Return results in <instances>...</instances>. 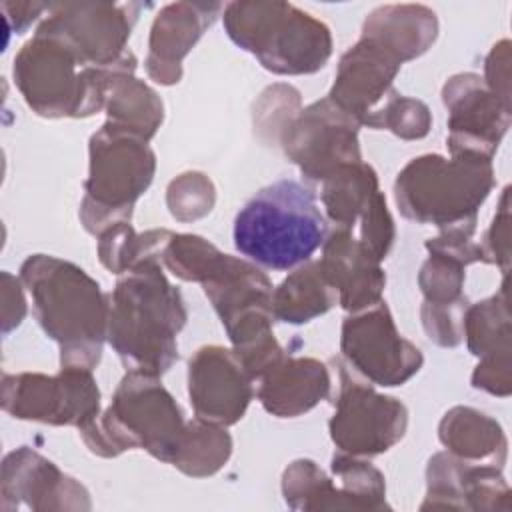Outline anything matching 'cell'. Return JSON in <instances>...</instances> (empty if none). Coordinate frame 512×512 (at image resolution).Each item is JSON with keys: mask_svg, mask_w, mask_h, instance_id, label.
<instances>
[{"mask_svg": "<svg viewBox=\"0 0 512 512\" xmlns=\"http://www.w3.org/2000/svg\"><path fill=\"white\" fill-rule=\"evenodd\" d=\"M2 406L14 418L82 428L100 416V390L84 366H62L58 376L6 374Z\"/></svg>", "mask_w": 512, "mask_h": 512, "instance_id": "cell-9", "label": "cell"}, {"mask_svg": "<svg viewBox=\"0 0 512 512\" xmlns=\"http://www.w3.org/2000/svg\"><path fill=\"white\" fill-rule=\"evenodd\" d=\"M400 66L402 64L384 48L360 38L340 58L328 98L358 124H366L376 106L396 92L392 88V80Z\"/></svg>", "mask_w": 512, "mask_h": 512, "instance_id": "cell-16", "label": "cell"}, {"mask_svg": "<svg viewBox=\"0 0 512 512\" xmlns=\"http://www.w3.org/2000/svg\"><path fill=\"white\" fill-rule=\"evenodd\" d=\"M258 398L262 406L278 418H296L312 410L320 400L330 396L332 378L326 364L314 358L274 360L260 374Z\"/></svg>", "mask_w": 512, "mask_h": 512, "instance_id": "cell-20", "label": "cell"}, {"mask_svg": "<svg viewBox=\"0 0 512 512\" xmlns=\"http://www.w3.org/2000/svg\"><path fill=\"white\" fill-rule=\"evenodd\" d=\"M358 122L330 98L300 110L282 130L286 156L312 180H326L340 166L360 162Z\"/></svg>", "mask_w": 512, "mask_h": 512, "instance_id": "cell-12", "label": "cell"}, {"mask_svg": "<svg viewBox=\"0 0 512 512\" xmlns=\"http://www.w3.org/2000/svg\"><path fill=\"white\" fill-rule=\"evenodd\" d=\"M438 20L422 4H386L368 14L362 38L378 44L400 64L424 54L436 40Z\"/></svg>", "mask_w": 512, "mask_h": 512, "instance_id": "cell-21", "label": "cell"}, {"mask_svg": "<svg viewBox=\"0 0 512 512\" xmlns=\"http://www.w3.org/2000/svg\"><path fill=\"white\" fill-rule=\"evenodd\" d=\"M320 272L348 312L370 308L382 300L386 276L380 260L348 230H334L324 240V254L318 260Z\"/></svg>", "mask_w": 512, "mask_h": 512, "instance_id": "cell-18", "label": "cell"}, {"mask_svg": "<svg viewBox=\"0 0 512 512\" xmlns=\"http://www.w3.org/2000/svg\"><path fill=\"white\" fill-rule=\"evenodd\" d=\"M468 348L480 358L472 374V386L496 396L510 394V316L506 290L474 304L464 314Z\"/></svg>", "mask_w": 512, "mask_h": 512, "instance_id": "cell-19", "label": "cell"}, {"mask_svg": "<svg viewBox=\"0 0 512 512\" xmlns=\"http://www.w3.org/2000/svg\"><path fill=\"white\" fill-rule=\"evenodd\" d=\"M136 58L128 52L116 66H84L60 40L36 32L14 58V80L32 110L48 118L90 116L106 104L110 82L132 74Z\"/></svg>", "mask_w": 512, "mask_h": 512, "instance_id": "cell-4", "label": "cell"}, {"mask_svg": "<svg viewBox=\"0 0 512 512\" xmlns=\"http://www.w3.org/2000/svg\"><path fill=\"white\" fill-rule=\"evenodd\" d=\"M368 128L390 130L404 140L422 138L430 130V110L420 100L392 92L386 102L366 120Z\"/></svg>", "mask_w": 512, "mask_h": 512, "instance_id": "cell-27", "label": "cell"}, {"mask_svg": "<svg viewBox=\"0 0 512 512\" xmlns=\"http://www.w3.org/2000/svg\"><path fill=\"white\" fill-rule=\"evenodd\" d=\"M232 236L236 250L252 264L290 270L310 262L324 244L326 220L310 186L280 178L238 210Z\"/></svg>", "mask_w": 512, "mask_h": 512, "instance_id": "cell-3", "label": "cell"}, {"mask_svg": "<svg viewBox=\"0 0 512 512\" xmlns=\"http://www.w3.org/2000/svg\"><path fill=\"white\" fill-rule=\"evenodd\" d=\"M20 278L42 330L60 344V364L92 370L108 338L110 304L100 284L72 262L46 254L30 256Z\"/></svg>", "mask_w": 512, "mask_h": 512, "instance_id": "cell-2", "label": "cell"}, {"mask_svg": "<svg viewBox=\"0 0 512 512\" xmlns=\"http://www.w3.org/2000/svg\"><path fill=\"white\" fill-rule=\"evenodd\" d=\"M154 152L146 140L104 124L90 138V176L80 218L92 234L128 222L132 206L152 182Z\"/></svg>", "mask_w": 512, "mask_h": 512, "instance_id": "cell-8", "label": "cell"}, {"mask_svg": "<svg viewBox=\"0 0 512 512\" xmlns=\"http://www.w3.org/2000/svg\"><path fill=\"white\" fill-rule=\"evenodd\" d=\"M216 194L212 182L200 172H186L168 186L166 202L176 220L188 222L206 216L214 206Z\"/></svg>", "mask_w": 512, "mask_h": 512, "instance_id": "cell-29", "label": "cell"}, {"mask_svg": "<svg viewBox=\"0 0 512 512\" xmlns=\"http://www.w3.org/2000/svg\"><path fill=\"white\" fill-rule=\"evenodd\" d=\"M222 12L230 40L274 74H312L332 54L328 26L290 2H230Z\"/></svg>", "mask_w": 512, "mask_h": 512, "instance_id": "cell-5", "label": "cell"}, {"mask_svg": "<svg viewBox=\"0 0 512 512\" xmlns=\"http://www.w3.org/2000/svg\"><path fill=\"white\" fill-rule=\"evenodd\" d=\"M186 322L184 300L156 258L124 272L110 296L108 342L130 372L164 374L178 360L176 334Z\"/></svg>", "mask_w": 512, "mask_h": 512, "instance_id": "cell-1", "label": "cell"}, {"mask_svg": "<svg viewBox=\"0 0 512 512\" xmlns=\"http://www.w3.org/2000/svg\"><path fill=\"white\" fill-rule=\"evenodd\" d=\"M140 12V4L64 2L48 4V16L36 32L66 44L84 66H116L130 50L126 40Z\"/></svg>", "mask_w": 512, "mask_h": 512, "instance_id": "cell-10", "label": "cell"}, {"mask_svg": "<svg viewBox=\"0 0 512 512\" xmlns=\"http://www.w3.org/2000/svg\"><path fill=\"white\" fill-rule=\"evenodd\" d=\"M464 264L452 256L430 252V258L420 270V288L426 298L424 304L448 306L466 302L462 296Z\"/></svg>", "mask_w": 512, "mask_h": 512, "instance_id": "cell-28", "label": "cell"}, {"mask_svg": "<svg viewBox=\"0 0 512 512\" xmlns=\"http://www.w3.org/2000/svg\"><path fill=\"white\" fill-rule=\"evenodd\" d=\"M336 302L338 296L324 280L320 264L306 262L272 292V314L282 322L302 324L328 312Z\"/></svg>", "mask_w": 512, "mask_h": 512, "instance_id": "cell-24", "label": "cell"}, {"mask_svg": "<svg viewBox=\"0 0 512 512\" xmlns=\"http://www.w3.org/2000/svg\"><path fill=\"white\" fill-rule=\"evenodd\" d=\"M224 10L220 2H172L154 18L146 70L160 84H176L182 78V58L214 24Z\"/></svg>", "mask_w": 512, "mask_h": 512, "instance_id": "cell-17", "label": "cell"}, {"mask_svg": "<svg viewBox=\"0 0 512 512\" xmlns=\"http://www.w3.org/2000/svg\"><path fill=\"white\" fill-rule=\"evenodd\" d=\"M440 442L468 462L488 460L502 468L506 460V438L500 424L474 408L456 406L440 422Z\"/></svg>", "mask_w": 512, "mask_h": 512, "instance_id": "cell-22", "label": "cell"}, {"mask_svg": "<svg viewBox=\"0 0 512 512\" xmlns=\"http://www.w3.org/2000/svg\"><path fill=\"white\" fill-rule=\"evenodd\" d=\"M508 40H502L494 44L486 58V80L484 84L490 88V92L506 106L510 108V80H508Z\"/></svg>", "mask_w": 512, "mask_h": 512, "instance_id": "cell-31", "label": "cell"}, {"mask_svg": "<svg viewBox=\"0 0 512 512\" xmlns=\"http://www.w3.org/2000/svg\"><path fill=\"white\" fill-rule=\"evenodd\" d=\"M378 192L376 172L360 160L340 166L324 180L322 202L330 220L340 230L352 232L354 224L362 218Z\"/></svg>", "mask_w": 512, "mask_h": 512, "instance_id": "cell-25", "label": "cell"}, {"mask_svg": "<svg viewBox=\"0 0 512 512\" xmlns=\"http://www.w3.org/2000/svg\"><path fill=\"white\" fill-rule=\"evenodd\" d=\"M232 452V438L220 424L196 418L186 424L174 466L188 476H210L222 468Z\"/></svg>", "mask_w": 512, "mask_h": 512, "instance_id": "cell-26", "label": "cell"}, {"mask_svg": "<svg viewBox=\"0 0 512 512\" xmlns=\"http://www.w3.org/2000/svg\"><path fill=\"white\" fill-rule=\"evenodd\" d=\"M450 112L448 146L452 156H480L492 160L510 126L506 108L478 74H458L442 90Z\"/></svg>", "mask_w": 512, "mask_h": 512, "instance_id": "cell-14", "label": "cell"}, {"mask_svg": "<svg viewBox=\"0 0 512 512\" xmlns=\"http://www.w3.org/2000/svg\"><path fill=\"white\" fill-rule=\"evenodd\" d=\"M486 262H496L502 266V272L508 270V188L502 194V206L494 216L486 240L480 244Z\"/></svg>", "mask_w": 512, "mask_h": 512, "instance_id": "cell-30", "label": "cell"}, {"mask_svg": "<svg viewBox=\"0 0 512 512\" xmlns=\"http://www.w3.org/2000/svg\"><path fill=\"white\" fill-rule=\"evenodd\" d=\"M188 394L196 418L230 426L252 400V378L234 350L204 346L188 362Z\"/></svg>", "mask_w": 512, "mask_h": 512, "instance_id": "cell-15", "label": "cell"}, {"mask_svg": "<svg viewBox=\"0 0 512 512\" xmlns=\"http://www.w3.org/2000/svg\"><path fill=\"white\" fill-rule=\"evenodd\" d=\"M346 362L378 386H402L422 366L420 350L400 336L384 300L342 324Z\"/></svg>", "mask_w": 512, "mask_h": 512, "instance_id": "cell-13", "label": "cell"}, {"mask_svg": "<svg viewBox=\"0 0 512 512\" xmlns=\"http://www.w3.org/2000/svg\"><path fill=\"white\" fill-rule=\"evenodd\" d=\"M186 422L158 376L128 372L104 416L80 428L86 446L100 456L144 448L162 462H174Z\"/></svg>", "mask_w": 512, "mask_h": 512, "instance_id": "cell-6", "label": "cell"}, {"mask_svg": "<svg viewBox=\"0 0 512 512\" xmlns=\"http://www.w3.org/2000/svg\"><path fill=\"white\" fill-rule=\"evenodd\" d=\"M494 186L492 160L424 154L410 160L394 182L400 212L414 222L452 228L476 224V212Z\"/></svg>", "mask_w": 512, "mask_h": 512, "instance_id": "cell-7", "label": "cell"}, {"mask_svg": "<svg viewBox=\"0 0 512 512\" xmlns=\"http://www.w3.org/2000/svg\"><path fill=\"white\" fill-rule=\"evenodd\" d=\"M108 126L142 140H150L162 124V100L152 88L132 74H118L112 78L106 94Z\"/></svg>", "mask_w": 512, "mask_h": 512, "instance_id": "cell-23", "label": "cell"}, {"mask_svg": "<svg viewBox=\"0 0 512 512\" xmlns=\"http://www.w3.org/2000/svg\"><path fill=\"white\" fill-rule=\"evenodd\" d=\"M338 374L336 410L328 424L332 442L352 456H376L390 450L408 426L404 404L352 380L342 366Z\"/></svg>", "mask_w": 512, "mask_h": 512, "instance_id": "cell-11", "label": "cell"}]
</instances>
